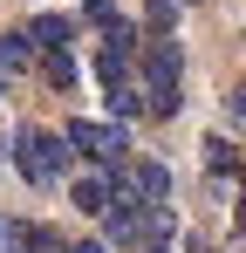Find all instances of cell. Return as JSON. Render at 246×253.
Returning <instances> with one entry per match:
<instances>
[{"mask_svg": "<svg viewBox=\"0 0 246 253\" xmlns=\"http://www.w3.org/2000/svg\"><path fill=\"white\" fill-rule=\"evenodd\" d=\"M226 117H233V124H246V83H233V96H226Z\"/></svg>", "mask_w": 246, "mask_h": 253, "instance_id": "12", "label": "cell"}, {"mask_svg": "<svg viewBox=\"0 0 246 253\" xmlns=\"http://www.w3.org/2000/svg\"><path fill=\"white\" fill-rule=\"evenodd\" d=\"M82 21H89V28L103 35V28H117L123 14H117V0H82Z\"/></svg>", "mask_w": 246, "mask_h": 253, "instance_id": "11", "label": "cell"}, {"mask_svg": "<svg viewBox=\"0 0 246 253\" xmlns=\"http://www.w3.org/2000/svg\"><path fill=\"white\" fill-rule=\"evenodd\" d=\"M199 151H205V171H212V178H240V165H246V151L233 144V137H219V130L205 137Z\"/></svg>", "mask_w": 246, "mask_h": 253, "instance_id": "7", "label": "cell"}, {"mask_svg": "<svg viewBox=\"0 0 246 253\" xmlns=\"http://www.w3.org/2000/svg\"><path fill=\"white\" fill-rule=\"evenodd\" d=\"M55 253H110L103 240H55Z\"/></svg>", "mask_w": 246, "mask_h": 253, "instance_id": "13", "label": "cell"}, {"mask_svg": "<svg viewBox=\"0 0 246 253\" xmlns=\"http://www.w3.org/2000/svg\"><path fill=\"white\" fill-rule=\"evenodd\" d=\"M69 199H76V212H89V219H103L117 192H110V178H103V165H96L89 178H76V185H69Z\"/></svg>", "mask_w": 246, "mask_h": 253, "instance_id": "6", "label": "cell"}, {"mask_svg": "<svg viewBox=\"0 0 246 253\" xmlns=\"http://www.w3.org/2000/svg\"><path fill=\"white\" fill-rule=\"evenodd\" d=\"M0 89H7V76H0Z\"/></svg>", "mask_w": 246, "mask_h": 253, "instance_id": "18", "label": "cell"}, {"mask_svg": "<svg viewBox=\"0 0 246 253\" xmlns=\"http://www.w3.org/2000/svg\"><path fill=\"white\" fill-rule=\"evenodd\" d=\"M240 233H246V178H240Z\"/></svg>", "mask_w": 246, "mask_h": 253, "instance_id": "15", "label": "cell"}, {"mask_svg": "<svg viewBox=\"0 0 246 253\" xmlns=\"http://www.w3.org/2000/svg\"><path fill=\"white\" fill-rule=\"evenodd\" d=\"M110 192L117 199H137V206H171V171L158 158H123L110 171Z\"/></svg>", "mask_w": 246, "mask_h": 253, "instance_id": "2", "label": "cell"}, {"mask_svg": "<svg viewBox=\"0 0 246 253\" xmlns=\"http://www.w3.org/2000/svg\"><path fill=\"white\" fill-rule=\"evenodd\" d=\"M69 137V151H82L89 165H103V171H117L123 158H130V137H123V117L117 124H89V117H76V124L62 130Z\"/></svg>", "mask_w": 246, "mask_h": 253, "instance_id": "3", "label": "cell"}, {"mask_svg": "<svg viewBox=\"0 0 246 253\" xmlns=\"http://www.w3.org/2000/svg\"><path fill=\"white\" fill-rule=\"evenodd\" d=\"M28 35H35L41 55H55V48L76 42V21H69V14H35V21H28Z\"/></svg>", "mask_w": 246, "mask_h": 253, "instance_id": "8", "label": "cell"}, {"mask_svg": "<svg viewBox=\"0 0 246 253\" xmlns=\"http://www.w3.org/2000/svg\"><path fill=\"white\" fill-rule=\"evenodd\" d=\"M14 165H21V178L41 185V192H48V185H62V171H69V137L28 124L21 137H14Z\"/></svg>", "mask_w": 246, "mask_h": 253, "instance_id": "1", "label": "cell"}, {"mask_svg": "<svg viewBox=\"0 0 246 253\" xmlns=\"http://www.w3.org/2000/svg\"><path fill=\"white\" fill-rule=\"evenodd\" d=\"M178 7L185 0H144V35H171L178 28Z\"/></svg>", "mask_w": 246, "mask_h": 253, "instance_id": "10", "label": "cell"}, {"mask_svg": "<svg viewBox=\"0 0 246 253\" xmlns=\"http://www.w3.org/2000/svg\"><path fill=\"white\" fill-rule=\"evenodd\" d=\"M0 240H7V219H0Z\"/></svg>", "mask_w": 246, "mask_h": 253, "instance_id": "16", "label": "cell"}, {"mask_svg": "<svg viewBox=\"0 0 246 253\" xmlns=\"http://www.w3.org/2000/svg\"><path fill=\"white\" fill-rule=\"evenodd\" d=\"M41 83L55 89V96H69V89H76V55H69V48H55V55H41Z\"/></svg>", "mask_w": 246, "mask_h": 253, "instance_id": "9", "label": "cell"}, {"mask_svg": "<svg viewBox=\"0 0 246 253\" xmlns=\"http://www.w3.org/2000/svg\"><path fill=\"white\" fill-rule=\"evenodd\" d=\"M55 240H62V233H48V226H35V219H7L0 253H55Z\"/></svg>", "mask_w": 246, "mask_h": 253, "instance_id": "5", "label": "cell"}, {"mask_svg": "<svg viewBox=\"0 0 246 253\" xmlns=\"http://www.w3.org/2000/svg\"><path fill=\"white\" fill-rule=\"evenodd\" d=\"M28 69H41V48L28 28H0V76H28Z\"/></svg>", "mask_w": 246, "mask_h": 253, "instance_id": "4", "label": "cell"}, {"mask_svg": "<svg viewBox=\"0 0 246 253\" xmlns=\"http://www.w3.org/2000/svg\"><path fill=\"white\" fill-rule=\"evenodd\" d=\"M137 253H171V233H158V240H144Z\"/></svg>", "mask_w": 246, "mask_h": 253, "instance_id": "14", "label": "cell"}, {"mask_svg": "<svg viewBox=\"0 0 246 253\" xmlns=\"http://www.w3.org/2000/svg\"><path fill=\"white\" fill-rule=\"evenodd\" d=\"M185 7H199V0H185Z\"/></svg>", "mask_w": 246, "mask_h": 253, "instance_id": "17", "label": "cell"}]
</instances>
